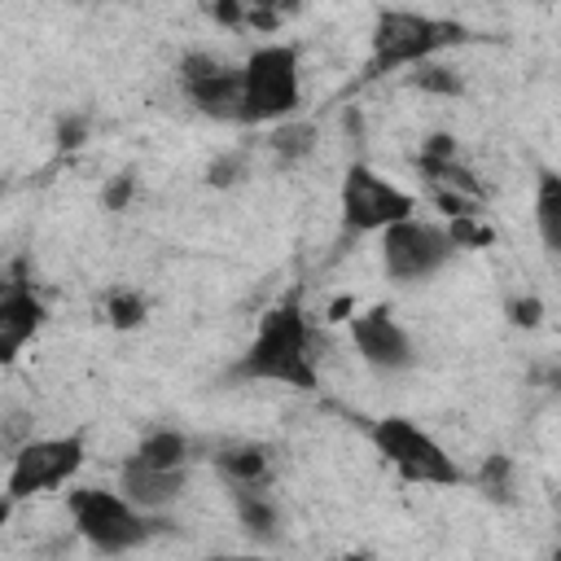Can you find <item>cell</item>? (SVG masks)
I'll return each mask as SVG.
<instances>
[{
	"label": "cell",
	"mask_w": 561,
	"mask_h": 561,
	"mask_svg": "<svg viewBox=\"0 0 561 561\" xmlns=\"http://www.w3.org/2000/svg\"><path fill=\"white\" fill-rule=\"evenodd\" d=\"M451 254H456V245H451L447 228L416 219V215H408L403 224L381 232V267L399 285H421V280L438 276L451 263Z\"/></svg>",
	"instance_id": "52a82bcc"
},
{
	"label": "cell",
	"mask_w": 561,
	"mask_h": 561,
	"mask_svg": "<svg viewBox=\"0 0 561 561\" xmlns=\"http://www.w3.org/2000/svg\"><path fill=\"white\" fill-rule=\"evenodd\" d=\"M9 289H13V285H9V280H4V272H0V298H4Z\"/></svg>",
	"instance_id": "603a6c76"
},
{
	"label": "cell",
	"mask_w": 561,
	"mask_h": 561,
	"mask_svg": "<svg viewBox=\"0 0 561 561\" xmlns=\"http://www.w3.org/2000/svg\"><path fill=\"white\" fill-rule=\"evenodd\" d=\"M180 79L184 92L193 96V105L219 123H245V105H241V66L219 61L215 53H188L180 61Z\"/></svg>",
	"instance_id": "9c48e42d"
},
{
	"label": "cell",
	"mask_w": 561,
	"mask_h": 561,
	"mask_svg": "<svg viewBox=\"0 0 561 561\" xmlns=\"http://www.w3.org/2000/svg\"><path fill=\"white\" fill-rule=\"evenodd\" d=\"M447 44H460V26L456 22H438L430 13L381 9L377 22H373V66L377 70L434 61V53H443Z\"/></svg>",
	"instance_id": "5b68a950"
},
{
	"label": "cell",
	"mask_w": 561,
	"mask_h": 561,
	"mask_svg": "<svg viewBox=\"0 0 561 561\" xmlns=\"http://www.w3.org/2000/svg\"><path fill=\"white\" fill-rule=\"evenodd\" d=\"M368 438H373L377 456L403 482H416V486H456L465 478L460 465H456V456L430 430H421L408 416H381V421H373Z\"/></svg>",
	"instance_id": "3957f363"
},
{
	"label": "cell",
	"mask_w": 561,
	"mask_h": 561,
	"mask_svg": "<svg viewBox=\"0 0 561 561\" xmlns=\"http://www.w3.org/2000/svg\"><path fill=\"white\" fill-rule=\"evenodd\" d=\"M110 320H114L118 329L140 324V320H145V298H140V294H127V289L110 294Z\"/></svg>",
	"instance_id": "d6986e66"
},
{
	"label": "cell",
	"mask_w": 561,
	"mask_h": 561,
	"mask_svg": "<svg viewBox=\"0 0 561 561\" xmlns=\"http://www.w3.org/2000/svg\"><path fill=\"white\" fill-rule=\"evenodd\" d=\"M70 522L105 557H123L162 530V522L153 513H140L131 500H123L118 491H105V486L70 491Z\"/></svg>",
	"instance_id": "7a4b0ae2"
},
{
	"label": "cell",
	"mask_w": 561,
	"mask_h": 561,
	"mask_svg": "<svg viewBox=\"0 0 561 561\" xmlns=\"http://www.w3.org/2000/svg\"><path fill=\"white\" fill-rule=\"evenodd\" d=\"M539 298H526V302H513V320L517 324H539Z\"/></svg>",
	"instance_id": "ffe728a7"
},
{
	"label": "cell",
	"mask_w": 561,
	"mask_h": 561,
	"mask_svg": "<svg viewBox=\"0 0 561 561\" xmlns=\"http://www.w3.org/2000/svg\"><path fill=\"white\" fill-rule=\"evenodd\" d=\"M263 469H267V456H263V447H254V443L228 447V451L219 456V473L228 478V486H232V482H263Z\"/></svg>",
	"instance_id": "2e32d148"
},
{
	"label": "cell",
	"mask_w": 561,
	"mask_h": 561,
	"mask_svg": "<svg viewBox=\"0 0 561 561\" xmlns=\"http://www.w3.org/2000/svg\"><path fill=\"white\" fill-rule=\"evenodd\" d=\"M44 324V302L31 289H9L0 298V364H9Z\"/></svg>",
	"instance_id": "7c38bea8"
},
{
	"label": "cell",
	"mask_w": 561,
	"mask_h": 561,
	"mask_svg": "<svg viewBox=\"0 0 561 561\" xmlns=\"http://www.w3.org/2000/svg\"><path fill=\"white\" fill-rule=\"evenodd\" d=\"M302 101V70L289 44H259L241 61L245 123H285Z\"/></svg>",
	"instance_id": "277c9868"
},
{
	"label": "cell",
	"mask_w": 561,
	"mask_h": 561,
	"mask_svg": "<svg viewBox=\"0 0 561 561\" xmlns=\"http://www.w3.org/2000/svg\"><path fill=\"white\" fill-rule=\"evenodd\" d=\"M337 210L351 232H386L408 215H416V202L394 180L377 175L368 162H351L337 188Z\"/></svg>",
	"instance_id": "8992f818"
},
{
	"label": "cell",
	"mask_w": 561,
	"mask_h": 561,
	"mask_svg": "<svg viewBox=\"0 0 561 561\" xmlns=\"http://www.w3.org/2000/svg\"><path fill=\"white\" fill-rule=\"evenodd\" d=\"M408 83H412V88H421V92H443V96H456V92H460V79H456V70H447V66H434V61H421V66H412Z\"/></svg>",
	"instance_id": "e0dca14e"
},
{
	"label": "cell",
	"mask_w": 561,
	"mask_h": 561,
	"mask_svg": "<svg viewBox=\"0 0 561 561\" xmlns=\"http://www.w3.org/2000/svg\"><path fill=\"white\" fill-rule=\"evenodd\" d=\"M127 460H136V465H145V469H167V473H175V469H188V438L180 434V430H153V434H145L140 438V447L127 456Z\"/></svg>",
	"instance_id": "5bb4252c"
},
{
	"label": "cell",
	"mask_w": 561,
	"mask_h": 561,
	"mask_svg": "<svg viewBox=\"0 0 561 561\" xmlns=\"http://www.w3.org/2000/svg\"><path fill=\"white\" fill-rule=\"evenodd\" d=\"M311 140H316V131L307 123H280L276 136H272V145H276L280 158H302L311 149Z\"/></svg>",
	"instance_id": "ac0fdd59"
},
{
	"label": "cell",
	"mask_w": 561,
	"mask_h": 561,
	"mask_svg": "<svg viewBox=\"0 0 561 561\" xmlns=\"http://www.w3.org/2000/svg\"><path fill=\"white\" fill-rule=\"evenodd\" d=\"M206 561H263V557H206Z\"/></svg>",
	"instance_id": "7402d4cb"
},
{
	"label": "cell",
	"mask_w": 561,
	"mask_h": 561,
	"mask_svg": "<svg viewBox=\"0 0 561 561\" xmlns=\"http://www.w3.org/2000/svg\"><path fill=\"white\" fill-rule=\"evenodd\" d=\"M127 193H131V180L123 175V180H114V188L105 193V206H110V210H118V206L127 202Z\"/></svg>",
	"instance_id": "44dd1931"
},
{
	"label": "cell",
	"mask_w": 561,
	"mask_h": 561,
	"mask_svg": "<svg viewBox=\"0 0 561 561\" xmlns=\"http://www.w3.org/2000/svg\"><path fill=\"white\" fill-rule=\"evenodd\" d=\"M351 342H355V355L377 373H403L416 364V346H412L408 329L386 307L351 316Z\"/></svg>",
	"instance_id": "30bf717a"
},
{
	"label": "cell",
	"mask_w": 561,
	"mask_h": 561,
	"mask_svg": "<svg viewBox=\"0 0 561 561\" xmlns=\"http://www.w3.org/2000/svg\"><path fill=\"white\" fill-rule=\"evenodd\" d=\"M232 504H237V522L254 535V539H272L276 535V500L259 486V482H232Z\"/></svg>",
	"instance_id": "4fadbf2b"
},
{
	"label": "cell",
	"mask_w": 561,
	"mask_h": 561,
	"mask_svg": "<svg viewBox=\"0 0 561 561\" xmlns=\"http://www.w3.org/2000/svg\"><path fill=\"white\" fill-rule=\"evenodd\" d=\"M535 224H539L543 250H557V245H561V180H557L552 171L539 180V197H535Z\"/></svg>",
	"instance_id": "9a60e30c"
},
{
	"label": "cell",
	"mask_w": 561,
	"mask_h": 561,
	"mask_svg": "<svg viewBox=\"0 0 561 561\" xmlns=\"http://www.w3.org/2000/svg\"><path fill=\"white\" fill-rule=\"evenodd\" d=\"M184 486H188V469L167 473V469H145V465L127 460L118 473V495L131 500L140 513H162L167 504H175L184 495Z\"/></svg>",
	"instance_id": "8fae6325"
},
{
	"label": "cell",
	"mask_w": 561,
	"mask_h": 561,
	"mask_svg": "<svg viewBox=\"0 0 561 561\" xmlns=\"http://www.w3.org/2000/svg\"><path fill=\"white\" fill-rule=\"evenodd\" d=\"M232 377H245V381H280V386H294V390H311L316 386L311 324H307V316H302V307L294 298L276 302L259 320V329H254L245 355L237 359Z\"/></svg>",
	"instance_id": "6da1fadb"
},
{
	"label": "cell",
	"mask_w": 561,
	"mask_h": 561,
	"mask_svg": "<svg viewBox=\"0 0 561 561\" xmlns=\"http://www.w3.org/2000/svg\"><path fill=\"white\" fill-rule=\"evenodd\" d=\"M83 465V438L70 434V438H31L18 447L13 465H9V478H4V500L18 504V500H31V495H44V491H57L66 486Z\"/></svg>",
	"instance_id": "ba28073f"
}]
</instances>
